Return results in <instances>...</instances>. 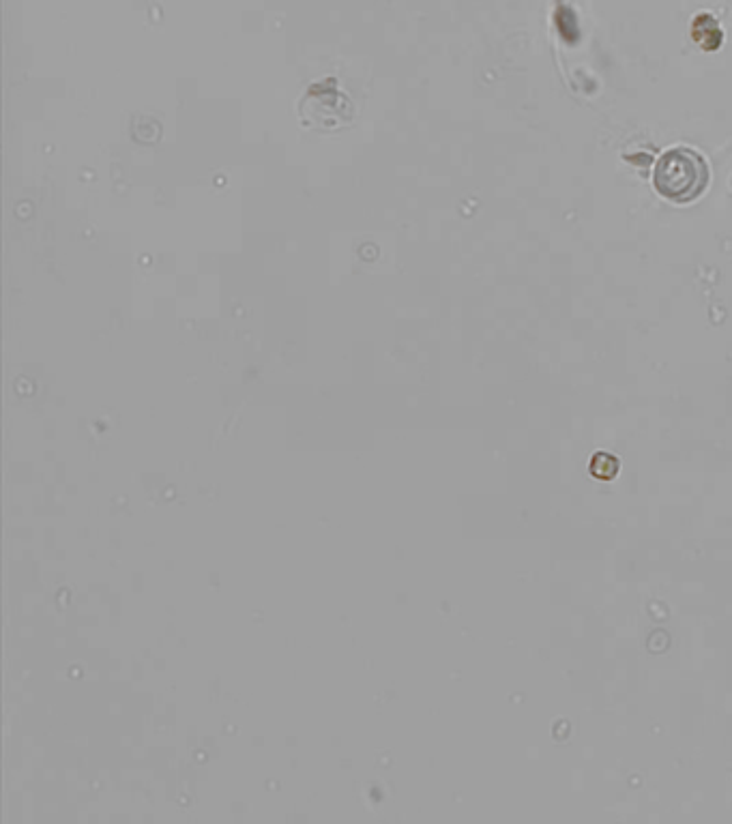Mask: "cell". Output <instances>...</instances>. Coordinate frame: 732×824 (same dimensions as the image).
<instances>
[{
  "label": "cell",
  "instance_id": "6da1fadb",
  "mask_svg": "<svg viewBox=\"0 0 732 824\" xmlns=\"http://www.w3.org/2000/svg\"><path fill=\"white\" fill-rule=\"evenodd\" d=\"M711 181L707 159L690 146H675L657 159L653 185L657 194L675 204H690L705 194Z\"/></svg>",
  "mask_w": 732,
  "mask_h": 824
},
{
  "label": "cell",
  "instance_id": "7a4b0ae2",
  "mask_svg": "<svg viewBox=\"0 0 732 824\" xmlns=\"http://www.w3.org/2000/svg\"><path fill=\"white\" fill-rule=\"evenodd\" d=\"M617 470H619L617 458H612V455H608V453H597L595 458L591 460V475H595L597 479H602V481L612 479L614 475H617Z\"/></svg>",
  "mask_w": 732,
  "mask_h": 824
}]
</instances>
